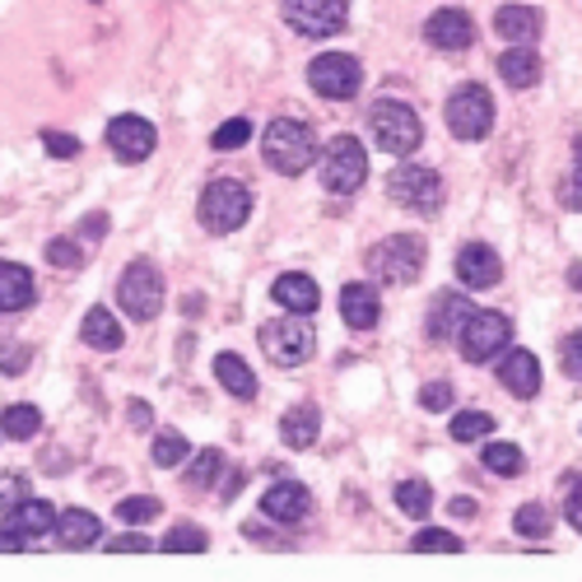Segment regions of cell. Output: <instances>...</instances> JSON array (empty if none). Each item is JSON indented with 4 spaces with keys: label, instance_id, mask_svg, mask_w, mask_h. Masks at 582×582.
I'll use <instances>...</instances> for the list:
<instances>
[{
    "label": "cell",
    "instance_id": "cell-1",
    "mask_svg": "<svg viewBox=\"0 0 582 582\" xmlns=\"http://www.w3.org/2000/svg\"><path fill=\"white\" fill-rule=\"evenodd\" d=\"M261 154H266V164L276 172L299 178V172L313 168L317 141H313V131H307L303 122H294V116H276V122L266 126V135H261Z\"/></svg>",
    "mask_w": 582,
    "mask_h": 582
},
{
    "label": "cell",
    "instance_id": "cell-2",
    "mask_svg": "<svg viewBox=\"0 0 582 582\" xmlns=\"http://www.w3.org/2000/svg\"><path fill=\"white\" fill-rule=\"evenodd\" d=\"M368 270L382 284H415L424 270V238L419 233H392V238H382L368 251Z\"/></svg>",
    "mask_w": 582,
    "mask_h": 582
},
{
    "label": "cell",
    "instance_id": "cell-3",
    "mask_svg": "<svg viewBox=\"0 0 582 582\" xmlns=\"http://www.w3.org/2000/svg\"><path fill=\"white\" fill-rule=\"evenodd\" d=\"M368 131L387 154H415L424 141V122L415 116L411 103H396V99H382L368 112Z\"/></svg>",
    "mask_w": 582,
    "mask_h": 582
},
{
    "label": "cell",
    "instance_id": "cell-4",
    "mask_svg": "<svg viewBox=\"0 0 582 582\" xmlns=\"http://www.w3.org/2000/svg\"><path fill=\"white\" fill-rule=\"evenodd\" d=\"M164 299H168V289H164V276H159V266H154V261H131L126 276L116 280V303H122L126 317H135V322L159 317Z\"/></svg>",
    "mask_w": 582,
    "mask_h": 582
},
{
    "label": "cell",
    "instance_id": "cell-5",
    "mask_svg": "<svg viewBox=\"0 0 582 582\" xmlns=\"http://www.w3.org/2000/svg\"><path fill=\"white\" fill-rule=\"evenodd\" d=\"M197 215L210 233H233V228H243L247 215H251V191L243 182H233V178H220V182H210L201 191Z\"/></svg>",
    "mask_w": 582,
    "mask_h": 582
},
{
    "label": "cell",
    "instance_id": "cell-6",
    "mask_svg": "<svg viewBox=\"0 0 582 582\" xmlns=\"http://www.w3.org/2000/svg\"><path fill=\"white\" fill-rule=\"evenodd\" d=\"M368 178V154L359 145V135H336L332 145L322 149V182L336 197H355Z\"/></svg>",
    "mask_w": 582,
    "mask_h": 582
},
{
    "label": "cell",
    "instance_id": "cell-7",
    "mask_svg": "<svg viewBox=\"0 0 582 582\" xmlns=\"http://www.w3.org/2000/svg\"><path fill=\"white\" fill-rule=\"evenodd\" d=\"M387 197L405 210H415V215H434L443 205V178L424 164H401L387 172Z\"/></svg>",
    "mask_w": 582,
    "mask_h": 582
},
{
    "label": "cell",
    "instance_id": "cell-8",
    "mask_svg": "<svg viewBox=\"0 0 582 582\" xmlns=\"http://www.w3.org/2000/svg\"><path fill=\"white\" fill-rule=\"evenodd\" d=\"M257 340H261V349H266V359L280 363V368H294V363H303V359H313V349H317L313 326H307L299 313H294V317L266 322L261 332H257Z\"/></svg>",
    "mask_w": 582,
    "mask_h": 582
},
{
    "label": "cell",
    "instance_id": "cell-9",
    "mask_svg": "<svg viewBox=\"0 0 582 582\" xmlns=\"http://www.w3.org/2000/svg\"><path fill=\"white\" fill-rule=\"evenodd\" d=\"M448 131L457 135V141H484V135L494 131V99L490 89L480 85H461L452 99H448Z\"/></svg>",
    "mask_w": 582,
    "mask_h": 582
},
{
    "label": "cell",
    "instance_id": "cell-10",
    "mask_svg": "<svg viewBox=\"0 0 582 582\" xmlns=\"http://www.w3.org/2000/svg\"><path fill=\"white\" fill-rule=\"evenodd\" d=\"M508 340H513V322L503 317V313H471V317H466V326L457 332V349H461L466 363L494 359Z\"/></svg>",
    "mask_w": 582,
    "mask_h": 582
},
{
    "label": "cell",
    "instance_id": "cell-11",
    "mask_svg": "<svg viewBox=\"0 0 582 582\" xmlns=\"http://www.w3.org/2000/svg\"><path fill=\"white\" fill-rule=\"evenodd\" d=\"M307 85H313L322 99H355L363 85V66L349 52H322L313 66H307Z\"/></svg>",
    "mask_w": 582,
    "mask_h": 582
},
{
    "label": "cell",
    "instance_id": "cell-12",
    "mask_svg": "<svg viewBox=\"0 0 582 582\" xmlns=\"http://www.w3.org/2000/svg\"><path fill=\"white\" fill-rule=\"evenodd\" d=\"M284 24L303 37H332L349 24L345 0H284Z\"/></svg>",
    "mask_w": 582,
    "mask_h": 582
},
{
    "label": "cell",
    "instance_id": "cell-13",
    "mask_svg": "<svg viewBox=\"0 0 582 582\" xmlns=\"http://www.w3.org/2000/svg\"><path fill=\"white\" fill-rule=\"evenodd\" d=\"M154 145H159V135H154V126L145 122V116H112L108 122V149L116 154L122 164H145Z\"/></svg>",
    "mask_w": 582,
    "mask_h": 582
},
{
    "label": "cell",
    "instance_id": "cell-14",
    "mask_svg": "<svg viewBox=\"0 0 582 582\" xmlns=\"http://www.w3.org/2000/svg\"><path fill=\"white\" fill-rule=\"evenodd\" d=\"M424 37H429L434 47H443V52H461V47L475 43V19L466 10H457V5L434 10L429 19H424Z\"/></svg>",
    "mask_w": 582,
    "mask_h": 582
},
{
    "label": "cell",
    "instance_id": "cell-15",
    "mask_svg": "<svg viewBox=\"0 0 582 582\" xmlns=\"http://www.w3.org/2000/svg\"><path fill=\"white\" fill-rule=\"evenodd\" d=\"M457 280L466 289H494L503 280V261H499V251L494 247H484V243H466L457 251Z\"/></svg>",
    "mask_w": 582,
    "mask_h": 582
},
{
    "label": "cell",
    "instance_id": "cell-16",
    "mask_svg": "<svg viewBox=\"0 0 582 582\" xmlns=\"http://www.w3.org/2000/svg\"><path fill=\"white\" fill-rule=\"evenodd\" d=\"M307 508H313V494H307L299 480H276V484H270V490L261 494V513L276 517V522H284V527L303 522Z\"/></svg>",
    "mask_w": 582,
    "mask_h": 582
},
{
    "label": "cell",
    "instance_id": "cell-17",
    "mask_svg": "<svg viewBox=\"0 0 582 582\" xmlns=\"http://www.w3.org/2000/svg\"><path fill=\"white\" fill-rule=\"evenodd\" d=\"M340 317L345 326H355V332H373L378 317H382V299H378V289L373 284H345L340 289Z\"/></svg>",
    "mask_w": 582,
    "mask_h": 582
},
{
    "label": "cell",
    "instance_id": "cell-18",
    "mask_svg": "<svg viewBox=\"0 0 582 582\" xmlns=\"http://www.w3.org/2000/svg\"><path fill=\"white\" fill-rule=\"evenodd\" d=\"M270 294H276V303L284 307V313H299V317H307V313H317V307H322V289H317L313 276H303V270L280 276Z\"/></svg>",
    "mask_w": 582,
    "mask_h": 582
},
{
    "label": "cell",
    "instance_id": "cell-19",
    "mask_svg": "<svg viewBox=\"0 0 582 582\" xmlns=\"http://www.w3.org/2000/svg\"><path fill=\"white\" fill-rule=\"evenodd\" d=\"M499 382L508 387L513 396L531 401L540 392V359L531 355V349H508V359L499 363Z\"/></svg>",
    "mask_w": 582,
    "mask_h": 582
},
{
    "label": "cell",
    "instance_id": "cell-20",
    "mask_svg": "<svg viewBox=\"0 0 582 582\" xmlns=\"http://www.w3.org/2000/svg\"><path fill=\"white\" fill-rule=\"evenodd\" d=\"M5 527H14L19 536H29L33 546H37V540L56 536V508H52L47 499H24L19 508L5 513Z\"/></svg>",
    "mask_w": 582,
    "mask_h": 582
},
{
    "label": "cell",
    "instance_id": "cell-21",
    "mask_svg": "<svg viewBox=\"0 0 582 582\" xmlns=\"http://www.w3.org/2000/svg\"><path fill=\"white\" fill-rule=\"evenodd\" d=\"M466 317H471V299H461V294H438L434 299V313H429V336L434 340H457V332L466 326Z\"/></svg>",
    "mask_w": 582,
    "mask_h": 582
},
{
    "label": "cell",
    "instance_id": "cell-22",
    "mask_svg": "<svg viewBox=\"0 0 582 582\" xmlns=\"http://www.w3.org/2000/svg\"><path fill=\"white\" fill-rule=\"evenodd\" d=\"M103 522L93 517V513H85V508H66L61 517H56V536H61V546L66 550H89V546H99L103 540Z\"/></svg>",
    "mask_w": 582,
    "mask_h": 582
},
{
    "label": "cell",
    "instance_id": "cell-23",
    "mask_svg": "<svg viewBox=\"0 0 582 582\" xmlns=\"http://www.w3.org/2000/svg\"><path fill=\"white\" fill-rule=\"evenodd\" d=\"M499 75L508 80L513 89H531L540 80V52L531 43H517L499 56Z\"/></svg>",
    "mask_w": 582,
    "mask_h": 582
},
{
    "label": "cell",
    "instance_id": "cell-24",
    "mask_svg": "<svg viewBox=\"0 0 582 582\" xmlns=\"http://www.w3.org/2000/svg\"><path fill=\"white\" fill-rule=\"evenodd\" d=\"M215 378L228 396H238V401H251L257 396V373L247 368L243 355H233V349H224V355H215Z\"/></svg>",
    "mask_w": 582,
    "mask_h": 582
},
{
    "label": "cell",
    "instance_id": "cell-25",
    "mask_svg": "<svg viewBox=\"0 0 582 582\" xmlns=\"http://www.w3.org/2000/svg\"><path fill=\"white\" fill-rule=\"evenodd\" d=\"M33 303V276L19 261H0V313H19Z\"/></svg>",
    "mask_w": 582,
    "mask_h": 582
},
{
    "label": "cell",
    "instance_id": "cell-26",
    "mask_svg": "<svg viewBox=\"0 0 582 582\" xmlns=\"http://www.w3.org/2000/svg\"><path fill=\"white\" fill-rule=\"evenodd\" d=\"M494 29L503 43H536L540 37V14L531 5H503L494 14Z\"/></svg>",
    "mask_w": 582,
    "mask_h": 582
},
{
    "label": "cell",
    "instance_id": "cell-27",
    "mask_svg": "<svg viewBox=\"0 0 582 582\" xmlns=\"http://www.w3.org/2000/svg\"><path fill=\"white\" fill-rule=\"evenodd\" d=\"M317 434H322V415L313 411V405H299V411H289L280 419V438H284V448H294V452L313 448Z\"/></svg>",
    "mask_w": 582,
    "mask_h": 582
},
{
    "label": "cell",
    "instance_id": "cell-28",
    "mask_svg": "<svg viewBox=\"0 0 582 582\" xmlns=\"http://www.w3.org/2000/svg\"><path fill=\"white\" fill-rule=\"evenodd\" d=\"M80 340L89 349H103V355H112V349H122V326H116V317L108 313V307H89L85 322H80Z\"/></svg>",
    "mask_w": 582,
    "mask_h": 582
},
{
    "label": "cell",
    "instance_id": "cell-29",
    "mask_svg": "<svg viewBox=\"0 0 582 582\" xmlns=\"http://www.w3.org/2000/svg\"><path fill=\"white\" fill-rule=\"evenodd\" d=\"M37 429H43V411H37V405H10V411L0 415V434L14 438V443L33 438Z\"/></svg>",
    "mask_w": 582,
    "mask_h": 582
},
{
    "label": "cell",
    "instance_id": "cell-30",
    "mask_svg": "<svg viewBox=\"0 0 582 582\" xmlns=\"http://www.w3.org/2000/svg\"><path fill=\"white\" fill-rule=\"evenodd\" d=\"M480 461H484V471H494V475H522V466H527V457H522V448L517 443H490V448L480 452Z\"/></svg>",
    "mask_w": 582,
    "mask_h": 582
},
{
    "label": "cell",
    "instance_id": "cell-31",
    "mask_svg": "<svg viewBox=\"0 0 582 582\" xmlns=\"http://www.w3.org/2000/svg\"><path fill=\"white\" fill-rule=\"evenodd\" d=\"M392 499H396V508L405 513V517H424L434 508V490L424 480H401L396 490H392Z\"/></svg>",
    "mask_w": 582,
    "mask_h": 582
},
{
    "label": "cell",
    "instance_id": "cell-32",
    "mask_svg": "<svg viewBox=\"0 0 582 582\" xmlns=\"http://www.w3.org/2000/svg\"><path fill=\"white\" fill-rule=\"evenodd\" d=\"M550 508L546 503H522L517 508V517H513V527H517V536H527V540H546L550 536Z\"/></svg>",
    "mask_w": 582,
    "mask_h": 582
},
{
    "label": "cell",
    "instance_id": "cell-33",
    "mask_svg": "<svg viewBox=\"0 0 582 582\" xmlns=\"http://www.w3.org/2000/svg\"><path fill=\"white\" fill-rule=\"evenodd\" d=\"M210 546V536L197 527V522H178L168 536H164V550L168 555H201Z\"/></svg>",
    "mask_w": 582,
    "mask_h": 582
},
{
    "label": "cell",
    "instance_id": "cell-34",
    "mask_svg": "<svg viewBox=\"0 0 582 582\" xmlns=\"http://www.w3.org/2000/svg\"><path fill=\"white\" fill-rule=\"evenodd\" d=\"M187 457H191V443H187L178 429H164L159 438H154V466L172 471V466H182Z\"/></svg>",
    "mask_w": 582,
    "mask_h": 582
},
{
    "label": "cell",
    "instance_id": "cell-35",
    "mask_svg": "<svg viewBox=\"0 0 582 582\" xmlns=\"http://www.w3.org/2000/svg\"><path fill=\"white\" fill-rule=\"evenodd\" d=\"M490 434H494V415H484V411L452 415V438L457 443H480V438H490Z\"/></svg>",
    "mask_w": 582,
    "mask_h": 582
},
{
    "label": "cell",
    "instance_id": "cell-36",
    "mask_svg": "<svg viewBox=\"0 0 582 582\" xmlns=\"http://www.w3.org/2000/svg\"><path fill=\"white\" fill-rule=\"evenodd\" d=\"M220 471H224V452L220 448L197 452V461H191V471H187V490H205V484H215Z\"/></svg>",
    "mask_w": 582,
    "mask_h": 582
},
{
    "label": "cell",
    "instance_id": "cell-37",
    "mask_svg": "<svg viewBox=\"0 0 582 582\" xmlns=\"http://www.w3.org/2000/svg\"><path fill=\"white\" fill-rule=\"evenodd\" d=\"M116 517H122L126 527H145V522H154V517H159V499H149V494L122 499V503H116Z\"/></svg>",
    "mask_w": 582,
    "mask_h": 582
},
{
    "label": "cell",
    "instance_id": "cell-38",
    "mask_svg": "<svg viewBox=\"0 0 582 582\" xmlns=\"http://www.w3.org/2000/svg\"><path fill=\"white\" fill-rule=\"evenodd\" d=\"M251 141V122H247V116H233V122H224L215 135H210V145H215V149H238V145H247Z\"/></svg>",
    "mask_w": 582,
    "mask_h": 582
},
{
    "label": "cell",
    "instance_id": "cell-39",
    "mask_svg": "<svg viewBox=\"0 0 582 582\" xmlns=\"http://www.w3.org/2000/svg\"><path fill=\"white\" fill-rule=\"evenodd\" d=\"M559 201H564L569 210H582V141L573 145V168H569V178L559 182Z\"/></svg>",
    "mask_w": 582,
    "mask_h": 582
},
{
    "label": "cell",
    "instance_id": "cell-40",
    "mask_svg": "<svg viewBox=\"0 0 582 582\" xmlns=\"http://www.w3.org/2000/svg\"><path fill=\"white\" fill-rule=\"evenodd\" d=\"M411 546L419 555H429V550H438V555H461V536H452V531H419Z\"/></svg>",
    "mask_w": 582,
    "mask_h": 582
},
{
    "label": "cell",
    "instance_id": "cell-41",
    "mask_svg": "<svg viewBox=\"0 0 582 582\" xmlns=\"http://www.w3.org/2000/svg\"><path fill=\"white\" fill-rule=\"evenodd\" d=\"M47 261H52L56 270H80V266H85V251L75 247L70 238H52V243H47Z\"/></svg>",
    "mask_w": 582,
    "mask_h": 582
},
{
    "label": "cell",
    "instance_id": "cell-42",
    "mask_svg": "<svg viewBox=\"0 0 582 582\" xmlns=\"http://www.w3.org/2000/svg\"><path fill=\"white\" fill-rule=\"evenodd\" d=\"M24 499H29V480L24 475H14V471L0 475V517H5L10 508H19Z\"/></svg>",
    "mask_w": 582,
    "mask_h": 582
},
{
    "label": "cell",
    "instance_id": "cell-43",
    "mask_svg": "<svg viewBox=\"0 0 582 582\" xmlns=\"http://www.w3.org/2000/svg\"><path fill=\"white\" fill-rule=\"evenodd\" d=\"M29 359H33V349H29V345L0 340V373H5V378H19V373H24Z\"/></svg>",
    "mask_w": 582,
    "mask_h": 582
},
{
    "label": "cell",
    "instance_id": "cell-44",
    "mask_svg": "<svg viewBox=\"0 0 582 582\" xmlns=\"http://www.w3.org/2000/svg\"><path fill=\"white\" fill-rule=\"evenodd\" d=\"M559 368H564L569 378H582V332L559 340Z\"/></svg>",
    "mask_w": 582,
    "mask_h": 582
},
{
    "label": "cell",
    "instance_id": "cell-45",
    "mask_svg": "<svg viewBox=\"0 0 582 582\" xmlns=\"http://www.w3.org/2000/svg\"><path fill=\"white\" fill-rule=\"evenodd\" d=\"M43 145L56 154V159H75V154H80V141L66 131H43Z\"/></svg>",
    "mask_w": 582,
    "mask_h": 582
},
{
    "label": "cell",
    "instance_id": "cell-46",
    "mask_svg": "<svg viewBox=\"0 0 582 582\" xmlns=\"http://www.w3.org/2000/svg\"><path fill=\"white\" fill-rule=\"evenodd\" d=\"M108 550H112V555H131V550H135V555H145V550H154V540L141 536V531H126V536H112V540H108Z\"/></svg>",
    "mask_w": 582,
    "mask_h": 582
},
{
    "label": "cell",
    "instance_id": "cell-47",
    "mask_svg": "<svg viewBox=\"0 0 582 582\" xmlns=\"http://www.w3.org/2000/svg\"><path fill=\"white\" fill-rule=\"evenodd\" d=\"M419 405H424V411H448V405H452V387L448 382H429L419 392Z\"/></svg>",
    "mask_w": 582,
    "mask_h": 582
},
{
    "label": "cell",
    "instance_id": "cell-48",
    "mask_svg": "<svg viewBox=\"0 0 582 582\" xmlns=\"http://www.w3.org/2000/svg\"><path fill=\"white\" fill-rule=\"evenodd\" d=\"M80 238H89V243H103V238H108V215H85V224H80Z\"/></svg>",
    "mask_w": 582,
    "mask_h": 582
},
{
    "label": "cell",
    "instance_id": "cell-49",
    "mask_svg": "<svg viewBox=\"0 0 582 582\" xmlns=\"http://www.w3.org/2000/svg\"><path fill=\"white\" fill-rule=\"evenodd\" d=\"M29 546H33V540H29V536H19L14 527L0 531V555H10V550H29Z\"/></svg>",
    "mask_w": 582,
    "mask_h": 582
},
{
    "label": "cell",
    "instance_id": "cell-50",
    "mask_svg": "<svg viewBox=\"0 0 582 582\" xmlns=\"http://www.w3.org/2000/svg\"><path fill=\"white\" fill-rule=\"evenodd\" d=\"M564 517H569V527H578L582 531V484L569 494V503H564Z\"/></svg>",
    "mask_w": 582,
    "mask_h": 582
},
{
    "label": "cell",
    "instance_id": "cell-51",
    "mask_svg": "<svg viewBox=\"0 0 582 582\" xmlns=\"http://www.w3.org/2000/svg\"><path fill=\"white\" fill-rule=\"evenodd\" d=\"M131 424H135V429H149V424H154V411H149V405L145 401H131Z\"/></svg>",
    "mask_w": 582,
    "mask_h": 582
},
{
    "label": "cell",
    "instance_id": "cell-52",
    "mask_svg": "<svg viewBox=\"0 0 582 582\" xmlns=\"http://www.w3.org/2000/svg\"><path fill=\"white\" fill-rule=\"evenodd\" d=\"M452 517H475V499H452Z\"/></svg>",
    "mask_w": 582,
    "mask_h": 582
}]
</instances>
